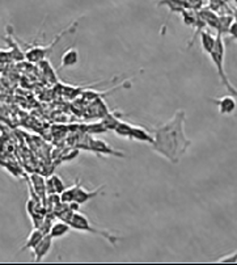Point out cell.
<instances>
[{"instance_id":"1","label":"cell","mask_w":237,"mask_h":265,"mask_svg":"<svg viewBox=\"0 0 237 265\" xmlns=\"http://www.w3.org/2000/svg\"><path fill=\"white\" fill-rule=\"evenodd\" d=\"M185 122L186 112L178 109L172 118L151 130L153 135L151 149L153 152L161 155L172 164L180 163L191 145V141L185 131Z\"/></svg>"},{"instance_id":"9","label":"cell","mask_w":237,"mask_h":265,"mask_svg":"<svg viewBox=\"0 0 237 265\" xmlns=\"http://www.w3.org/2000/svg\"><path fill=\"white\" fill-rule=\"evenodd\" d=\"M29 183H31L33 189H34V192L37 193V194L42 198L43 202H45V200H46L47 197L46 179L43 176H41V175L34 173V175H32L31 179H29Z\"/></svg>"},{"instance_id":"7","label":"cell","mask_w":237,"mask_h":265,"mask_svg":"<svg viewBox=\"0 0 237 265\" xmlns=\"http://www.w3.org/2000/svg\"><path fill=\"white\" fill-rule=\"evenodd\" d=\"M211 101L218 105L219 113L222 115H231L236 112L237 99L232 96V95L223 96L220 99H211Z\"/></svg>"},{"instance_id":"17","label":"cell","mask_w":237,"mask_h":265,"mask_svg":"<svg viewBox=\"0 0 237 265\" xmlns=\"http://www.w3.org/2000/svg\"><path fill=\"white\" fill-rule=\"evenodd\" d=\"M131 139H133V141H139V142H144V143H148V145H152L153 135L149 134L148 131L145 130V129H143V127L134 126Z\"/></svg>"},{"instance_id":"8","label":"cell","mask_w":237,"mask_h":265,"mask_svg":"<svg viewBox=\"0 0 237 265\" xmlns=\"http://www.w3.org/2000/svg\"><path fill=\"white\" fill-rule=\"evenodd\" d=\"M79 50L75 46L68 47L61 58V69H68L79 63Z\"/></svg>"},{"instance_id":"24","label":"cell","mask_w":237,"mask_h":265,"mask_svg":"<svg viewBox=\"0 0 237 265\" xmlns=\"http://www.w3.org/2000/svg\"><path fill=\"white\" fill-rule=\"evenodd\" d=\"M185 7L186 9H190V11H201L204 5L203 0H184Z\"/></svg>"},{"instance_id":"16","label":"cell","mask_w":237,"mask_h":265,"mask_svg":"<svg viewBox=\"0 0 237 265\" xmlns=\"http://www.w3.org/2000/svg\"><path fill=\"white\" fill-rule=\"evenodd\" d=\"M157 5H159V7L168 8L169 12H172V13H180V15L186 9L184 0H159V1H157Z\"/></svg>"},{"instance_id":"22","label":"cell","mask_w":237,"mask_h":265,"mask_svg":"<svg viewBox=\"0 0 237 265\" xmlns=\"http://www.w3.org/2000/svg\"><path fill=\"white\" fill-rule=\"evenodd\" d=\"M181 16H182V21H184L185 25L194 29L195 25H197V21H198V12L185 9V11L181 13Z\"/></svg>"},{"instance_id":"23","label":"cell","mask_w":237,"mask_h":265,"mask_svg":"<svg viewBox=\"0 0 237 265\" xmlns=\"http://www.w3.org/2000/svg\"><path fill=\"white\" fill-rule=\"evenodd\" d=\"M39 66H41V70H42V73L45 74V76L49 77V80L51 81H57L58 77L54 73V69L50 65V62L47 59H43L42 62H39Z\"/></svg>"},{"instance_id":"25","label":"cell","mask_w":237,"mask_h":265,"mask_svg":"<svg viewBox=\"0 0 237 265\" xmlns=\"http://www.w3.org/2000/svg\"><path fill=\"white\" fill-rule=\"evenodd\" d=\"M215 263H231V264H236L237 263V251L234 254L224 255L222 258H219Z\"/></svg>"},{"instance_id":"21","label":"cell","mask_w":237,"mask_h":265,"mask_svg":"<svg viewBox=\"0 0 237 265\" xmlns=\"http://www.w3.org/2000/svg\"><path fill=\"white\" fill-rule=\"evenodd\" d=\"M81 187L80 184V179H77L76 181H75V184L72 185V187H69V188H66V190L61 194V198H62V202H67V204H69V202H72L73 200H75V196H76L77 190H79V188Z\"/></svg>"},{"instance_id":"13","label":"cell","mask_w":237,"mask_h":265,"mask_svg":"<svg viewBox=\"0 0 237 265\" xmlns=\"http://www.w3.org/2000/svg\"><path fill=\"white\" fill-rule=\"evenodd\" d=\"M198 13L199 16L204 20V23L207 24V27L212 28V29L216 31V28H218L219 24V17H220V15H218V12H215L214 9H211L210 7L207 8L203 7L201 11H198Z\"/></svg>"},{"instance_id":"19","label":"cell","mask_w":237,"mask_h":265,"mask_svg":"<svg viewBox=\"0 0 237 265\" xmlns=\"http://www.w3.org/2000/svg\"><path fill=\"white\" fill-rule=\"evenodd\" d=\"M5 41H7L8 45H9V54H11L12 61H23V59H27L25 53H23L21 49L19 47V43L15 42L9 36L5 37Z\"/></svg>"},{"instance_id":"15","label":"cell","mask_w":237,"mask_h":265,"mask_svg":"<svg viewBox=\"0 0 237 265\" xmlns=\"http://www.w3.org/2000/svg\"><path fill=\"white\" fill-rule=\"evenodd\" d=\"M71 231H72L71 225H69L68 222L62 221V222L53 223V227H51V230H50V235L53 236V239H59L66 236V235H68Z\"/></svg>"},{"instance_id":"11","label":"cell","mask_w":237,"mask_h":265,"mask_svg":"<svg viewBox=\"0 0 237 265\" xmlns=\"http://www.w3.org/2000/svg\"><path fill=\"white\" fill-rule=\"evenodd\" d=\"M66 187L63 180L58 175H50L46 179V190L47 194H53V193H58V194H62V193L66 190Z\"/></svg>"},{"instance_id":"20","label":"cell","mask_w":237,"mask_h":265,"mask_svg":"<svg viewBox=\"0 0 237 265\" xmlns=\"http://www.w3.org/2000/svg\"><path fill=\"white\" fill-rule=\"evenodd\" d=\"M133 130H134V125L126 122V121H121V122L115 126L114 133L121 138H127L131 139V135H133Z\"/></svg>"},{"instance_id":"5","label":"cell","mask_w":237,"mask_h":265,"mask_svg":"<svg viewBox=\"0 0 237 265\" xmlns=\"http://www.w3.org/2000/svg\"><path fill=\"white\" fill-rule=\"evenodd\" d=\"M88 150L93 151L96 155H106V156H119V158H123L125 154L123 152H119V151L114 150L113 147L109 145V143L103 142L101 139H89V145H88Z\"/></svg>"},{"instance_id":"10","label":"cell","mask_w":237,"mask_h":265,"mask_svg":"<svg viewBox=\"0 0 237 265\" xmlns=\"http://www.w3.org/2000/svg\"><path fill=\"white\" fill-rule=\"evenodd\" d=\"M103 188H105V187H103V185H101V187L96 189V190H87L85 188L80 187V188H79V190H77L76 196H75V200L73 201H75V202H77V204H80V205L87 204L88 201L93 200L95 197L100 196V194L102 193Z\"/></svg>"},{"instance_id":"27","label":"cell","mask_w":237,"mask_h":265,"mask_svg":"<svg viewBox=\"0 0 237 265\" xmlns=\"http://www.w3.org/2000/svg\"><path fill=\"white\" fill-rule=\"evenodd\" d=\"M235 3H236V5H237V0H235Z\"/></svg>"},{"instance_id":"12","label":"cell","mask_w":237,"mask_h":265,"mask_svg":"<svg viewBox=\"0 0 237 265\" xmlns=\"http://www.w3.org/2000/svg\"><path fill=\"white\" fill-rule=\"evenodd\" d=\"M216 38H218V36H214L211 32H207L206 29L201 32L199 39H201V45H202V49L204 53H207L208 55L212 53V50L215 49V45H216Z\"/></svg>"},{"instance_id":"4","label":"cell","mask_w":237,"mask_h":265,"mask_svg":"<svg viewBox=\"0 0 237 265\" xmlns=\"http://www.w3.org/2000/svg\"><path fill=\"white\" fill-rule=\"evenodd\" d=\"M71 29H72V27L65 29V31L62 32L61 35H58L53 42L49 43L47 46H41V45H28V50L25 51L27 61L31 62V63H39V62H42L43 59H46L47 54L53 50L54 47L57 46V43L59 42V41H61V39L63 38Z\"/></svg>"},{"instance_id":"18","label":"cell","mask_w":237,"mask_h":265,"mask_svg":"<svg viewBox=\"0 0 237 265\" xmlns=\"http://www.w3.org/2000/svg\"><path fill=\"white\" fill-rule=\"evenodd\" d=\"M234 21H235L234 15H220V17H219L218 28H216L218 35L223 36L226 35V33H228V32H230L231 25H232Z\"/></svg>"},{"instance_id":"6","label":"cell","mask_w":237,"mask_h":265,"mask_svg":"<svg viewBox=\"0 0 237 265\" xmlns=\"http://www.w3.org/2000/svg\"><path fill=\"white\" fill-rule=\"evenodd\" d=\"M53 236L51 235H45L42 240L33 248V260L34 263H41L43 259L49 255L50 250L53 248Z\"/></svg>"},{"instance_id":"26","label":"cell","mask_w":237,"mask_h":265,"mask_svg":"<svg viewBox=\"0 0 237 265\" xmlns=\"http://www.w3.org/2000/svg\"><path fill=\"white\" fill-rule=\"evenodd\" d=\"M88 131L89 133H95V134H101V133L107 131V129L105 127V125H103L102 122H100V123H95V125H89Z\"/></svg>"},{"instance_id":"28","label":"cell","mask_w":237,"mask_h":265,"mask_svg":"<svg viewBox=\"0 0 237 265\" xmlns=\"http://www.w3.org/2000/svg\"><path fill=\"white\" fill-rule=\"evenodd\" d=\"M224 1H230V0H224Z\"/></svg>"},{"instance_id":"3","label":"cell","mask_w":237,"mask_h":265,"mask_svg":"<svg viewBox=\"0 0 237 265\" xmlns=\"http://www.w3.org/2000/svg\"><path fill=\"white\" fill-rule=\"evenodd\" d=\"M218 36L216 45H215V49L212 50V53L210 54V58L212 63L215 65V67H216L220 83L224 85V88L230 92V95H232V96L237 99V89L231 84L230 79H228V76L226 75V70H224V58H226V45H224V39H223V36Z\"/></svg>"},{"instance_id":"14","label":"cell","mask_w":237,"mask_h":265,"mask_svg":"<svg viewBox=\"0 0 237 265\" xmlns=\"http://www.w3.org/2000/svg\"><path fill=\"white\" fill-rule=\"evenodd\" d=\"M43 236H45V234H43L39 228H33L31 234H29V236L27 238V240H25V243H24V246L19 250V252H24V251L27 250H33V248L42 240Z\"/></svg>"},{"instance_id":"2","label":"cell","mask_w":237,"mask_h":265,"mask_svg":"<svg viewBox=\"0 0 237 265\" xmlns=\"http://www.w3.org/2000/svg\"><path fill=\"white\" fill-rule=\"evenodd\" d=\"M69 225L72 227V230L77 231V232H88V234L97 235L100 238L105 239L107 243H110L111 246H115L117 243L121 242L123 239L122 236L113 234L111 231L103 230V228H100L97 226H93L92 222L88 219V217L79 212L73 214L72 219L69 221Z\"/></svg>"}]
</instances>
